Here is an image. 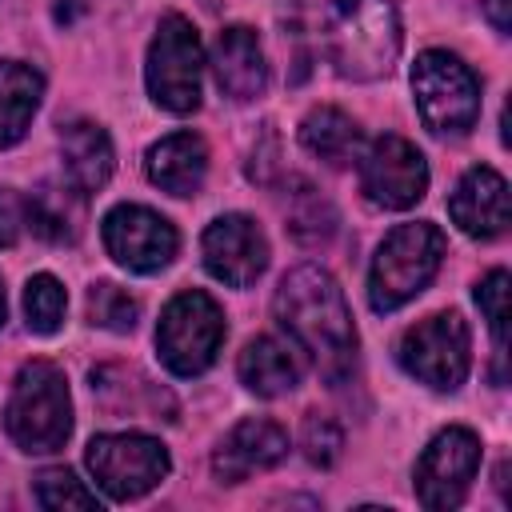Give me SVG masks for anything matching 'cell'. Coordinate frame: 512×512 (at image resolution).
Wrapping results in <instances>:
<instances>
[{
	"instance_id": "6da1fadb",
	"label": "cell",
	"mask_w": 512,
	"mask_h": 512,
	"mask_svg": "<svg viewBox=\"0 0 512 512\" xmlns=\"http://www.w3.org/2000/svg\"><path fill=\"white\" fill-rule=\"evenodd\" d=\"M276 324L316 360V368L336 384L352 372L356 360V324L344 300V288L332 272L316 264L292 268L272 296Z\"/></svg>"
},
{
	"instance_id": "7a4b0ae2",
	"label": "cell",
	"mask_w": 512,
	"mask_h": 512,
	"mask_svg": "<svg viewBox=\"0 0 512 512\" xmlns=\"http://www.w3.org/2000/svg\"><path fill=\"white\" fill-rule=\"evenodd\" d=\"M328 64L344 80H380L400 56V16L392 0H336L324 24Z\"/></svg>"
},
{
	"instance_id": "3957f363",
	"label": "cell",
	"mask_w": 512,
	"mask_h": 512,
	"mask_svg": "<svg viewBox=\"0 0 512 512\" xmlns=\"http://www.w3.org/2000/svg\"><path fill=\"white\" fill-rule=\"evenodd\" d=\"M4 428L20 452L44 456L64 448L72 432V400H68V380L52 360H28L16 372L4 408Z\"/></svg>"
},
{
	"instance_id": "277c9868",
	"label": "cell",
	"mask_w": 512,
	"mask_h": 512,
	"mask_svg": "<svg viewBox=\"0 0 512 512\" xmlns=\"http://www.w3.org/2000/svg\"><path fill=\"white\" fill-rule=\"evenodd\" d=\"M440 260H444V232L436 224L428 220L396 224L372 256L368 304L376 312H396L400 304H408L428 288V280L440 272Z\"/></svg>"
},
{
	"instance_id": "5b68a950",
	"label": "cell",
	"mask_w": 512,
	"mask_h": 512,
	"mask_svg": "<svg viewBox=\"0 0 512 512\" xmlns=\"http://www.w3.org/2000/svg\"><path fill=\"white\" fill-rule=\"evenodd\" d=\"M200 76H204V44H200V32L180 12H168L160 20L152 44H148V64H144L148 96L164 112L188 116V112L200 108Z\"/></svg>"
},
{
	"instance_id": "8992f818",
	"label": "cell",
	"mask_w": 512,
	"mask_h": 512,
	"mask_svg": "<svg viewBox=\"0 0 512 512\" xmlns=\"http://www.w3.org/2000/svg\"><path fill=\"white\" fill-rule=\"evenodd\" d=\"M412 96L420 108V120L432 132L460 136L480 116V80L476 72L444 48H428L412 64Z\"/></svg>"
},
{
	"instance_id": "52a82bcc",
	"label": "cell",
	"mask_w": 512,
	"mask_h": 512,
	"mask_svg": "<svg viewBox=\"0 0 512 512\" xmlns=\"http://www.w3.org/2000/svg\"><path fill=\"white\" fill-rule=\"evenodd\" d=\"M220 344H224V312L208 292L188 288L168 300L156 324V348L168 372L176 376L208 372Z\"/></svg>"
},
{
	"instance_id": "ba28073f",
	"label": "cell",
	"mask_w": 512,
	"mask_h": 512,
	"mask_svg": "<svg viewBox=\"0 0 512 512\" xmlns=\"http://www.w3.org/2000/svg\"><path fill=\"white\" fill-rule=\"evenodd\" d=\"M84 460H88V472L104 488L108 500H136V496L152 492L172 468L168 448L144 432L92 436Z\"/></svg>"
},
{
	"instance_id": "9c48e42d",
	"label": "cell",
	"mask_w": 512,
	"mask_h": 512,
	"mask_svg": "<svg viewBox=\"0 0 512 512\" xmlns=\"http://www.w3.org/2000/svg\"><path fill=\"white\" fill-rule=\"evenodd\" d=\"M472 336L460 312H436L400 336V368L436 392H456L468 376Z\"/></svg>"
},
{
	"instance_id": "30bf717a",
	"label": "cell",
	"mask_w": 512,
	"mask_h": 512,
	"mask_svg": "<svg viewBox=\"0 0 512 512\" xmlns=\"http://www.w3.org/2000/svg\"><path fill=\"white\" fill-rule=\"evenodd\" d=\"M480 468V440L468 428H444L428 440V448L416 460L412 484H416V500L432 512H448L456 508L468 488L472 476Z\"/></svg>"
},
{
	"instance_id": "8fae6325",
	"label": "cell",
	"mask_w": 512,
	"mask_h": 512,
	"mask_svg": "<svg viewBox=\"0 0 512 512\" xmlns=\"http://www.w3.org/2000/svg\"><path fill=\"white\" fill-rule=\"evenodd\" d=\"M360 192L388 212L412 208L428 192V164L404 136H376L360 160Z\"/></svg>"
},
{
	"instance_id": "7c38bea8",
	"label": "cell",
	"mask_w": 512,
	"mask_h": 512,
	"mask_svg": "<svg viewBox=\"0 0 512 512\" xmlns=\"http://www.w3.org/2000/svg\"><path fill=\"white\" fill-rule=\"evenodd\" d=\"M100 236L108 256L128 272H160L176 260V248H180L176 228L144 204H116L104 216Z\"/></svg>"
},
{
	"instance_id": "4fadbf2b",
	"label": "cell",
	"mask_w": 512,
	"mask_h": 512,
	"mask_svg": "<svg viewBox=\"0 0 512 512\" xmlns=\"http://www.w3.org/2000/svg\"><path fill=\"white\" fill-rule=\"evenodd\" d=\"M200 252H204V268L232 288L256 284V276L268 268V240L260 224L244 212L216 216L200 236Z\"/></svg>"
},
{
	"instance_id": "5bb4252c",
	"label": "cell",
	"mask_w": 512,
	"mask_h": 512,
	"mask_svg": "<svg viewBox=\"0 0 512 512\" xmlns=\"http://www.w3.org/2000/svg\"><path fill=\"white\" fill-rule=\"evenodd\" d=\"M288 456V432L276 424V420H264V416H252V420H240L216 448L212 456V476L220 484H240L248 480L252 472H264V468H276L280 460Z\"/></svg>"
},
{
	"instance_id": "9a60e30c",
	"label": "cell",
	"mask_w": 512,
	"mask_h": 512,
	"mask_svg": "<svg viewBox=\"0 0 512 512\" xmlns=\"http://www.w3.org/2000/svg\"><path fill=\"white\" fill-rule=\"evenodd\" d=\"M448 212L456 220V228L464 236H476V240H492L508 228L512 212H508V180L488 168V164H476L460 176L452 200H448Z\"/></svg>"
},
{
	"instance_id": "2e32d148",
	"label": "cell",
	"mask_w": 512,
	"mask_h": 512,
	"mask_svg": "<svg viewBox=\"0 0 512 512\" xmlns=\"http://www.w3.org/2000/svg\"><path fill=\"white\" fill-rule=\"evenodd\" d=\"M212 72H216V84L228 100L244 104V100H256L264 88H268V64H264V52H260V40L248 24H232L216 36V48H212Z\"/></svg>"
},
{
	"instance_id": "e0dca14e",
	"label": "cell",
	"mask_w": 512,
	"mask_h": 512,
	"mask_svg": "<svg viewBox=\"0 0 512 512\" xmlns=\"http://www.w3.org/2000/svg\"><path fill=\"white\" fill-rule=\"evenodd\" d=\"M144 172L168 196H196L208 176V144L196 132H172L148 148Z\"/></svg>"
},
{
	"instance_id": "ac0fdd59",
	"label": "cell",
	"mask_w": 512,
	"mask_h": 512,
	"mask_svg": "<svg viewBox=\"0 0 512 512\" xmlns=\"http://www.w3.org/2000/svg\"><path fill=\"white\" fill-rule=\"evenodd\" d=\"M60 156H64V176H68V184L80 196L104 188L108 176H112V164H116L112 140H108V132L96 120L64 124L60 128Z\"/></svg>"
},
{
	"instance_id": "d6986e66",
	"label": "cell",
	"mask_w": 512,
	"mask_h": 512,
	"mask_svg": "<svg viewBox=\"0 0 512 512\" xmlns=\"http://www.w3.org/2000/svg\"><path fill=\"white\" fill-rule=\"evenodd\" d=\"M44 96V76L24 60H0V148L16 144Z\"/></svg>"
},
{
	"instance_id": "ffe728a7",
	"label": "cell",
	"mask_w": 512,
	"mask_h": 512,
	"mask_svg": "<svg viewBox=\"0 0 512 512\" xmlns=\"http://www.w3.org/2000/svg\"><path fill=\"white\" fill-rule=\"evenodd\" d=\"M236 372H240V384L256 396H284L296 388L300 380V368L296 360L288 356V348L272 336H256L244 344L240 360H236Z\"/></svg>"
},
{
	"instance_id": "44dd1931",
	"label": "cell",
	"mask_w": 512,
	"mask_h": 512,
	"mask_svg": "<svg viewBox=\"0 0 512 512\" xmlns=\"http://www.w3.org/2000/svg\"><path fill=\"white\" fill-rule=\"evenodd\" d=\"M360 124L348 116V112H340V108H332V104H324V108H312L304 120H300V144L316 156V160H324V164H332V168H340V164H348L356 152H360Z\"/></svg>"
},
{
	"instance_id": "7402d4cb",
	"label": "cell",
	"mask_w": 512,
	"mask_h": 512,
	"mask_svg": "<svg viewBox=\"0 0 512 512\" xmlns=\"http://www.w3.org/2000/svg\"><path fill=\"white\" fill-rule=\"evenodd\" d=\"M24 216L32 224L36 236L52 240V244H64V240H76V220H80V192H64V188H40L28 196L24 204Z\"/></svg>"
},
{
	"instance_id": "603a6c76",
	"label": "cell",
	"mask_w": 512,
	"mask_h": 512,
	"mask_svg": "<svg viewBox=\"0 0 512 512\" xmlns=\"http://www.w3.org/2000/svg\"><path fill=\"white\" fill-rule=\"evenodd\" d=\"M64 308H68V292H64V284H60L56 276L36 272V276L24 284V316H28V328H32L36 336L60 332Z\"/></svg>"
},
{
	"instance_id": "cb8c5ba5",
	"label": "cell",
	"mask_w": 512,
	"mask_h": 512,
	"mask_svg": "<svg viewBox=\"0 0 512 512\" xmlns=\"http://www.w3.org/2000/svg\"><path fill=\"white\" fill-rule=\"evenodd\" d=\"M508 272L496 268L488 272L480 284H476V304L492 328V340H496V384L504 380V348H508Z\"/></svg>"
},
{
	"instance_id": "d4e9b609",
	"label": "cell",
	"mask_w": 512,
	"mask_h": 512,
	"mask_svg": "<svg viewBox=\"0 0 512 512\" xmlns=\"http://www.w3.org/2000/svg\"><path fill=\"white\" fill-rule=\"evenodd\" d=\"M136 316H140V304L120 284L100 280V284L88 288V320L92 324H100L108 332H132L136 328Z\"/></svg>"
},
{
	"instance_id": "484cf974",
	"label": "cell",
	"mask_w": 512,
	"mask_h": 512,
	"mask_svg": "<svg viewBox=\"0 0 512 512\" xmlns=\"http://www.w3.org/2000/svg\"><path fill=\"white\" fill-rule=\"evenodd\" d=\"M36 504L48 512H60V508L92 512V508H100V496L92 488H84L68 468H44V472H36Z\"/></svg>"
},
{
	"instance_id": "4316f807",
	"label": "cell",
	"mask_w": 512,
	"mask_h": 512,
	"mask_svg": "<svg viewBox=\"0 0 512 512\" xmlns=\"http://www.w3.org/2000/svg\"><path fill=\"white\" fill-rule=\"evenodd\" d=\"M288 228L296 232V240L320 244V240H328L336 232V212H332V204L324 196H316L312 188H304L296 196V204L288 208Z\"/></svg>"
},
{
	"instance_id": "83f0119b",
	"label": "cell",
	"mask_w": 512,
	"mask_h": 512,
	"mask_svg": "<svg viewBox=\"0 0 512 512\" xmlns=\"http://www.w3.org/2000/svg\"><path fill=\"white\" fill-rule=\"evenodd\" d=\"M300 448L308 456V464L316 468H332L340 460V448H344V432L336 420L328 416H308L304 428H300Z\"/></svg>"
},
{
	"instance_id": "f1b7e54d",
	"label": "cell",
	"mask_w": 512,
	"mask_h": 512,
	"mask_svg": "<svg viewBox=\"0 0 512 512\" xmlns=\"http://www.w3.org/2000/svg\"><path fill=\"white\" fill-rule=\"evenodd\" d=\"M484 16L496 32H508L512 28V0H484Z\"/></svg>"
},
{
	"instance_id": "f546056e",
	"label": "cell",
	"mask_w": 512,
	"mask_h": 512,
	"mask_svg": "<svg viewBox=\"0 0 512 512\" xmlns=\"http://www.w3.org/2000/svg\"><path fill=\"white\" fill-rule=\"evenodd\" d=\"M20 220H16V212L8 208V204H0V248H8V244H16V228Z\"/></svg>"
},
{
	"instance_id": "4dcf8cb0",
	"label": "cell",
	"mask_w": 512,
	"mask_h": 512,
	"mask_svg": "<svg viewBox=\"0 0 512 512\" xmlns=\"http://www.w3.org/2000/svg\"><path fill=\"white\" fill-rule=\"evenodd\" d=\"M0 324H4V288H0Z\"/></svg>"
}]
</instances>
